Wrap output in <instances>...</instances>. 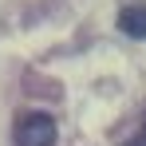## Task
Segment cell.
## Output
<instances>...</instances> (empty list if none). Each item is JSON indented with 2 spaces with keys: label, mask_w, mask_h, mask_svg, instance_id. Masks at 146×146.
<instances>
[{
  "label": "cell",
  "mask_w": 146,
  "mask_h": 146,
  "mask_svg": "<svg viewBox=\"0 0 146 146\" xmlns=\"http://www.w3.org/2000/svg\"><path fill=\"white\" fill-rule=\"evenodd\" d=\"M119 28L134 40H146V8H126L119 16Z\"/></svg>",
  "instance_id": "2"
},
{
  "label": "cell",
  "mask_w": 146,
  "mask_h": 146,
  "mask_svg": "<svg viewBox=\"0 0 146 146\" xmlns=\"http://www.w3.org/2000/svg\"><path fill=\"white\" fill-rule=\"evenodd\" d=\"M55 119L44 111H24L16 119V146H55Z\"/></svg>",
  "instance_id": "1"
}]
</instances>
